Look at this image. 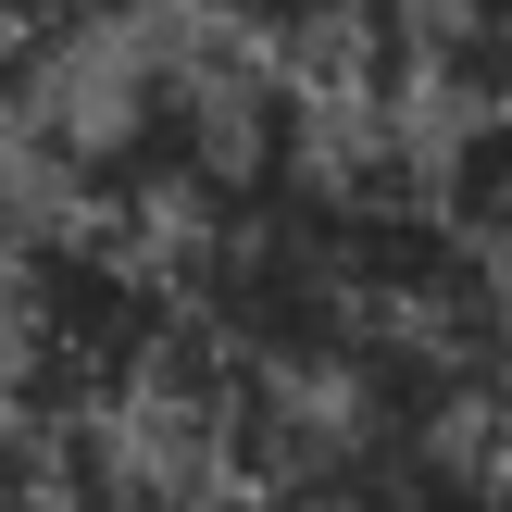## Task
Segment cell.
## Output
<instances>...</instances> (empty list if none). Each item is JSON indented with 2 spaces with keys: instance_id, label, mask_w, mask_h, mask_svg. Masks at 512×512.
<instances>
[{
  "instance_id": "1",
  "label": "cell",
  "mask_w": 512,
  "mask_h": 512,
  "mask_svg": "<svg viewBox=\"0 0 512 512\" xmlns=\"http://www.w3.org/2000/svg\"><path fill=\"white\" fill-rule=\"evenodd\" d=\"M175 338H188V275L113 213L25 225L0 263V375L38 425L150 413Z\"/></svg>"
},
{
  "instance_id": "2",
  "label": "cell",
  "mask_w": 512,
  "mask_h": 512,
  "mask_svg": "<svg viewBox=\"0 0 512 512\" xmlns=\"http://www.w3.org/2000/svg\"><path fill=\"white\" fill-rule=\"evenodd\" d=\"M438 213L512 275V113H438V163H425Z\"/></svg>"
},
{
  "instance_id": "3",
  "label": "cell",
  "mask_w": 512,
  "mask_h": 512,
  "mask_svg": "<svg viewBox=\"0 0 512 512\" xmlns=\"http://www.w3.org/2000/svg\"><path fill=\"white\" fill-rule=\"evenodd\" d=\"M213 38L238 50H275V63H300V50H338V38H375L388 13H413V0H188Z\"/></svg>"
},
{
  "instance_id": "4",
  "label": "cell",
  "mask_w": 512,
  "mask_h": 512,
  "mask_svg": "<svg viewBox=\"0 0 512 512\" xmlns=\"http://www.w3.org/2000/svg\"><path fill=\"white\" fill-rule=\"evenodd\" d=\"M138 25V0H0V38L38 50V63H75V50H113Z\"/></svg>"
},
{
  "instance_id": "5",
  "label": "cell",
  "mask_w": 512,
  "mask_h": 512,
  "mask_svg": "<svg viewBox=\"0 0 512 512\" xmlns=\"http://www.w3.org/2000/svg\"><path fill=\"white\" fill-rule=\"evenodd\" d=\"M0 388H13V375H0Z\"/></svg>"
},
{
  "instance_id": "6",
  "label": "cell",
  "mask_w": 512,
  "mask_h": 512,
  "mask_svg": "<svg viewBox=\"0 0 512 512\" xmlns=\"http://www.w3.org/2000/svg\"><path fill=\"white\" fill-rule=\"evenodd\" d=\"M0 50H13V38H0Z\"/></svg>"
}]
</instances>
